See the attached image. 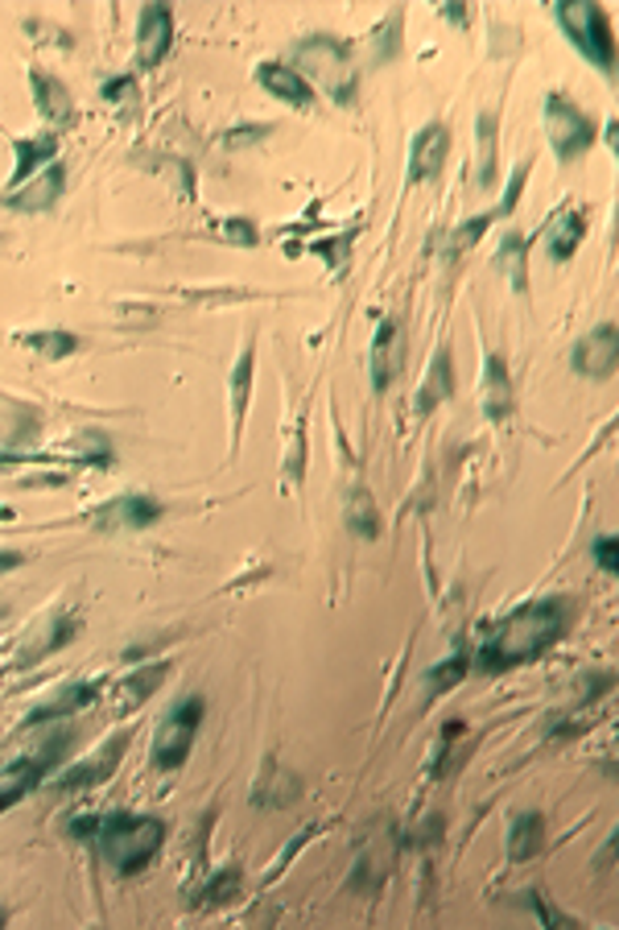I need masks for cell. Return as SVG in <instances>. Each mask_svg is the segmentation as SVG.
Segmentation results:
<instances>
[{"label":"cell","mask_w":619,"mask_h":930,"mask_svg":"<svg viewBox=\"0 0 619 930\" xmlns=\"http://www.w3.org/2000/svg\"><path fill=\"white\" fill-rule=\"evenodd\" d=\"M450 394H454V368H450V347H438L430 377L421 380V389H418V410H421V414L438 410V406H442V401H447Z\"/></svg>","instance_id":"cell-20"},{"label":"cell","mask_w":619,"mask_h":930,"mask_svg":"<svg viewBox=\"0 0 619 930\" xmlns=\"http://www.w3.org/2000/svg\"><path fill=\"white\" fill-rule=\"evenodd\" d=\"M492 220H495V211H483V216H475L471 223H463V228L454 232V240H450V244H454V253H459V249H471V244L480 240V232L492 228Z\"/></svg>","instance_id":"cell-32"},{"label":"cell","mask_w":619,"mask_h":930,"mask_svg":"<svg viewBox=\"0 0 619 930\" xmlns=\"http://www.w3.org/2000/svg\"><path fill=\"white\" fill-rule=\"evenodd\" d=\"M13 187H25L33 174H42L50 161L59 158V137L54 133H38V137H13Z\"/></svg>","instance_id":"cell-16"},{"label":"cell","mask_w":619,"mask_h":930,"mask_svg":"<svg viewBox=\"0 0 619 930\" xmlns=\"http://www.w3.org/2000/svg\"><path fill=\"white\" fill-rule=\"evenodd\" d=\"M528 170H533V161H521V166L512 170L508 187H504V203H500V216L516 211V203H521V190H525V182H528Z\"/></svg>","instance_id":"cell-31"},{"label":"cell","mask_w":619,"mask_h":930,"mask_svg":"<svg viewBox=\"0 0 619 930\" xmlns=\"http://www.w3.org/2000/svg\"><path fill=\"white\" fill-rule=\"evenodd\" d=\"M202 715H207V703L199 694H186L182 703H174V711L157 724L154 736V770L157 773H174L178 765H186L190 749H195V736L202 728Z\"/></svg>","instance_id":"cell-5"},{"label":"cell","mask_w":619,"mask_h":930,"mask_svg":"<svg viewBox=\"0 0 619 930\" xmlns=\"http://www.w3.org/2000/svg\"><path fill=\"white\" fill-rule=\"evenodd\" d=\"M574 620L570 596H542L533 604H521L516 613H508L480 646V666L487 675L512 670L521 662L542 658L545 649L557 646Z\"/></svg>","instance_id":"cell-1"},{"label":"cell","mask_w":619,"mask_h":930,"mask_svg":"<svg viewBox=\"0 0 619 930\" xmlns=\"http://www.w3.org/2000/svg\"><path fill=\"white\" fill-rule=\"evenodd\" d=\"M545 133H549L557 161L583 158L590 145H595V121L574 104L570 95H557V92L545 95Z\"/></svg>","instance_id":"cell-6"},{"label":"cell","mask_w":619,"mask_h":930,"mask_svg":"<svg viewBox=\"0 0 619 930\" xmlns=\"http://www.w3.org/2000/svg\"><path fill=\"white\" fill-rule=\"evenodd\" d=\"M66 744H71V732H66V728H59V732H50L46 741L38 744L33 753L9 761V765L0 770V811L17 806L33 786H42V782L50 777V770L59 765V757L66 753Z\"/></svg>","instance_id":"cell-4"},{"label":"cell","mask_w":619,"mask_h":930,"mask_svg":"<svg viewBox=\"0 0 619 930\" xmlns=\"http://www.w3.org/2000/svg\"><path fill=\"white\" fill-rule=\"evenodd\" d=\"M62 187H66V166L62 161H50L42 174H33L25 187H17L9 199H4V207H13V211H50V207L59 203Z\"/></svg>","instance_id":"cell-11"},{"label":"cell","mask_w":619,"mask_h":930,"mask_svg":"<svg viewBox=\"0 0 619 930\" xmlns=\"http://www.w3.org/2000/svg\"><path fill=\"white\" fill-rule=\"evenodd\" d=\"M124 92L137 95V87H133V75H128V80H116V83H108V87H104V95H108V100H120Z\"/></svg>","instance_id":"cell-35"},{"label":"cell","mask_w":619,"mask_h":930,"mask_svg":"<svg viewBox=\"0 0 619 930\" xmlns=\"http://www.w3.org/2000/svg\"><path fill=\"white\" fill-rule=\"evenodd\" d=\"M590 554H595V563L607 571V575H616L619 571V542L611 534L595 537V546H590Z\"/></svg>","instance_id":"cell-33"},{"label":"cell","mask_w":619,"mask_h":930,"mask_svg":"<svg viewBox=\"0 0 619 930\" xmlns=\"http://www.w3.org/2000/svg\"><path fill=\"white\" fill-rule=\"evenodd\" d=\"M545 844V819L537 815V811H525V815H516L512 819V832H508V860L512 865H525V860H533L537 851H542Z\"/></svg>","instance_id":"cell-18"},{"label":"cell","mask_w":619,"mask_h":930,"mask_svg":"<svg viewBox=\"0 0 619 930\" xmlns=\"http://www.w3.org/2000/svg\"><path fill=\"white\" fill-rule=\"evenodd\" d=\"M30 87H33V104H38V112H42L46 121H59V125H71V121H75V100H71V92H66L54 75L33 71Z\"/></svg>","instance_id":"cell-17"},{"label":"cell","mask_w":619,"mask_h":930,"mask_svg":"<svg viewBox=\"0 0 619 930\" xmlns=\"http://www.w3.org/2000/svg\"><path fill=\"white\" fill-rule=\"evenodd\" d=\"M161 678H166V666L161 662L137 670V675L124 682V708H137V703H145V699L157 691V682H161Z\"/></svg>","instance_id":"cell-27"},{"label":"cell","mask_w":619,"mask_h":930,"mask_svg":"<svg viewBox=\"0 0 619 930\" xmlns=\"http://www.w3.org/2000/svg\"><path fill=\"white\" fill-rule=\"evenodd\" d=\"M21 563H25V554H21V551H0V575H4V571H13V567H21Z\"/></svg>","instance_id":"cell-36"},{"label":"cell","mask_w":619,"mask_h":930,"mask_svg":"<svg viewBox=\"0 0 619 930\" xmlns=\"http://www.w3.org/2000/svg\"><path fill=\"white\" fill-rule=\"evenodd\" d=\"M252 377H256V347H252V339H248V344L240 347L235 368H232V430L235 435L244 430L248 397H252Z\"/></svg>","instance_id":"cell-19"},{"label":"cell","mask_w":619,"mask_h":930,"mask_svg":"<svg viewBox=\"0 0 619 930\" xmlns=\"http://www.w3.org/2000/svg\"><path fill=\"white\" fill-rule=\"evenodd\" d=\"M447 154H450L447 125L430 121V125L413 137V149H409V178H413V182H426V178H430L433 182V178L442 174V166H447Z\"/></svg>","instance_id":"cell-10"},{"label":"cell","mask_w":619,"mask_h":930,"mask_svg":"<svg viewBox=\"0 0 619 930\" xmlns=\"http://www.w3.org/2000/svg\"><path fill=\"white\" fill-rule=\"evenodd\" d=\"M223 232H228V240H235V244H256V223L252 220H228L223 223Z\"/></svg>","instance_id":"cell-34"},{"label":"cell","mask_w":619,"mask_h":930,"mask_svg":"<svg viewBox=\"0 0 619 930\" xmlns=\"http://www.w3.org/2000/svg\"><path fill=\"white\" fill-rule=\"evenodd\" d=\"M302 480H306V430L297 426L294 439H290V456H285V484L302 489Z\"/></svg>","instance_id":"cell-30"},{"label":"cell","mask_w":619,"mask_h":930,"mask_svg":"<svg viewBox=\"0 0 619 930\" xmlns=\"http://www.w3.org/2000/svg\"><path fill=\"white\" fill-rule=\"evenodd\" d=\"M240 881H244V872H240V865L219 868L216 877L202 885V901H207V906H223V901H232L235 894H240Z\"/></svg>","instance_id":"cell-26"},{"label":"cell","mask_w":619,"mask_h":930,"mask_svg":"<svg viewBox=\"0 0 619 930\" xmlns=\"http://www.w3.org/2000/svg\"><path fill=\"white\" fill-rule=\"evenodd\" d=\"M570 364L583 373V377H611L619 364V332L616 323H604V327H595V332H587L578 344H574V356Z\"/></svg>","instance_id":"cell-7"},{"label":"cell","mask_w":619,"mask_h":930,"mask_svg":"<svg viewBox=\"0 0 619 930\" xmlns=\"http://www.w3.org/2000/svg\"><path fill=\"white\" fill-rule=\"evenodd\" d=\"M92 699H99V687L95 682H71V687H62L50 703H42V708L30 715V724H46V720H59V715H71V711L87 708Z\"/></svg>","instance_id":"cell-22"},{"label":"cell","mask_w":619,"mask_h":930,"mask_svg":"<svg viewBox=\"0 0 619 930\" xmlns=\"http://www.w3.org/2000/svg\"><path fill=\"white\" fill-rule=\"evenodd\" d=\"M401 323L397 318H385L380 327H376V339H371V352H368V368H371V389L376 394H385L388 385H392V377L401 373Z\"/></svg>","instance_id":"cell-9"},{"label":"cell","mask_w":619,"mask_h":930,"mask_svg":"<svg viewBox=\"0 0 619 930\" xmlns=\"http://www.w3.org/2000/svg\"><path fill=\"white\" fill-rule=\"evenodd\" d=\"M447 17H450V21H466V9H459V4H447Z\"/></svg>","instance_id":"cell-37"},{"label":"cell","mask_w":619,"mask_h":930,"mask_svg":"<svg viewBox=\"0 0 619 930\" xmlns=\"http://www.w3.org/2000/svg\"><path fill=\"white\" fill-rule=\"evenodd\" d=\"M466 666H471V662H466V654H454V658H447L442 666H433L430 678H426V687H430L433 694L450 691V687H454V682L466 675Z\"/></svg>","instance_id":"cell-29"},{"label":"cell","mask_w":619,"mask_h":930,"mask_svg":"<svg viewBox=\"0 0 619 930\" xmlns=\"http://www.w3.org/2000/svg\"><path fill=\"white\" fill-rule=\"evenodd\" d=\"M170 42H174V13L166 4H145L137 21V63L145 71H154L170 54Z\"/></svg>","instance_id":"cell-8"},{"label":"cell","mask_w":619,"mask_h":930,"mask_svg":"<svg viewBox=\"0 0 619 930\" xmlns=\"http://www.w3.org/2000/svg\"><path fill=\"white\" fill-rule=\"evenodd\" d=\"M124 749H128V732H116L95 757L78 761L75 770H66L59 777V790H83V786H95V782H108L112 773H116V765H120Z\"/></svg>","instance_id":"cell-12"},{"label":"cell","mask_w":619,"mask_h":930,"mask_svg":"<svg viewBox=\"0 0 619 930\" xmlns=\"http://www.w3.org/2000/svg\"><path fill=\"white\" fill-rule=\"evenodd\" d=\"M557 21H562V30L570 33V42L587 63H595L604 75L616 71V42H611V25H607L599 4L566 0V4H557Z\"/></svg>","instance_id":"cell-3"},{"label":"cell","mask_w":619,"mask_h":930,"mask_svg":"<svg viewBox=\"0 0 619 930\" xmlns=\"http://www.w3.org/2000/svg\"><path fill=\"white\" fill-rule=\"evenodd\" d=\"M587 237V211L583 207H562L549 228H545V249H549V261H570L578 253V244Z\"/></svg>","instance_id":"cell-14"},{"label":"cell","mask_w":619,"mask_h":930,"mask_svg":"<svg viewBox=\"0 0 619 930\" xmlns=\"http://www.w3.org/2000/svg\"><path fill=\"white\" fill-rule=\"evenodd\" d=\"M161 513H166V509H161V501H154V497L137 492V497H120V501H116V509H112V521H116V525H124V530H149V525H154Z\"/></svg>","instance_id":"cell-23"},{"label":"cell","mask_w":619,"mask_h":930,"mask_svg":"<svg viewBox=\"0 0 619 930\" xmlns=\"http://www.w3.org/2000/svg\"><path fill=\"white\" fill-rule=\"evenodd\" d=\"M71 836L95 839L99 856H104L116 872H140V868L161 851V844H166V823L157 819V815L116 811V815L71 819Z\"/></svg>","instance_id":"cell-2"},{"label":"cell","mask_w":619,"mask_h":930,"mask_svg":"<svg viewBox=\"0 0 619 930\" xmlns=\"http://www.w3.org/2000/svg\"><path fill=\"white\" fill-rule=\"evenodd\" d=\"M480 397H483V414H487L492 422H504L512 414V377H508V364H504L500 352H492V356L483 360Z\"/></svg>","instance_id":"cell-15"},{"label":"cell","mask_w":619,"mask_h":930,"mask_svg":"<svg viewBox=\"0 0 619 930\" xmlns=\"http://www.w3.org/2000/svg\"><path fill=\"white\" fill-rule=\"evenodd\" d=\"M343 518H347V530L356 537H368V542H376L380 537V530H385V521H380V509H376V501H371V492L364 489V484H356L352 489V497H347V509H343Z\"/></svg>","instance_id":"cell-21"},{"label":"cell","mask_w":619,"mask_h":930,"mask_svg":"<svg viewBox=\"0 0 619 930\" xmlns=\"http://www.w3.org/2000/svg\"><path fill=\"white\" fill-rule=\"evenodd\" d=\"M500 121L492 112L480 116V182L483 187H495V158H500Z\"/></svg>","instance_id":"cell-24"},{"label":"cell","mask_w":619,"mask_h":930,"mask_svg":"<svg viewBox=\"0 0 619 930\" xmlns=\"http://www.w3.org/2000/svg\"><path fill=\"white\" fill-rule=\"evenodd\" d=\"M256 83H261V87L273 95V100L290 104V108L306 112L310 104H314V87H310L306 75H297V71H290V66H281V63H261V66H256Z\"/></svg>","instance_id":"cell-13"},{"label":"cell","mask_w":619,"mask_h":930,"mask_svg":"<svg viewBox=\"0 0 619 930\" xmlns=\"http://www.w3.org/2000/svg\"><path fill=\"white\" fill-rule=\"evenodd\" d=\"M25 344L38 347L46 360H62V356H71L78 347V339L71 332H30L25 335Z\"/></svg>","instance_id":"cell-28"},{"label":"cell","mask_w":619,"mask_h":930,"mask_svg":"<svg viewBox=\"0 0 619 930\" xmlns=\"http://www.w3.org/2000/svg\"><path fill=\"white\" fill-rule=\"evenodd\" d=\"M495 261L508 269V278H512V285H516V290H525V285H528V278H525L528 244H525V237H521V232H508V237H504V244H500Z\"/></svg>","instance_id":"cell-25"}]
</instances>
